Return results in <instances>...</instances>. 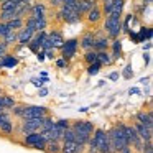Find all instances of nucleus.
I'll use <instances>...</instances> for the list:
<instances>
[{"instance_id": "1", "label": "nucleus", "mask_w": 153, "mask_h": 153, "mask_svg": "<svg viewBox=\"0 0 153 153\" xmlns=\"http://www.w3.org/2000/svg\"><path fill=\"white\" fill-rule=\"evenodd\" d=\"M71 128L74 130V135H76L74 137V142L86 145L87 140L92 137L94 130H96V125H94V122H89V120H77V122H74L71 125Z\"/></svg>"}, {"instance_id": "2", "label": "nucleus", "mask_w": 153, "mask_h": 153, "mask_svg": "<svg viewBox=\"0 0 153 153\" xmlns=\"http://www.w3.org/2000/svg\"><path fill=\"white\" fill-rule=\"evenodd\" d=\"M107 135H109V143H110V150L114 153H119L123 146L128 145L127 142L125 132H123V123H119V125H114L110 130H107Z\"/></svg>"}, {"instance_id": "3", "label": "nucleus", "mask_w": 153, "mask_h": 153, "mask_svg": "<svg viewBox=\"0 0 153 153\" xmlns=\"http://www.w3.org/2000/svg\"><path fill=\"white\" fill-rule=\"evenodd\" d=\"M104 30L107 31V36L109 38H119L120 31H122V15H107L105 23H104Z\"/></svg>"}, {"instance_id": "4", "label": "nucleus", "mask_w": 153, "mask_h": 153, "mask_svg": "<svg viewBox=\"0 0 153 153\" xmlns=\"http://www.w3.org/2000/svg\"><path fill=\"white\" fill-rule=\"evenodd\" d=\"M91 138L94 140V143H96V146H97V153H114L112 150H110L109 135H107L105 130H102V128H96Z\"/></svg>"}, {"instance_id": "5", "label": "nucleus", "mask_w": 153, "mask_h": 153, "mask_svg": "<svg viewBox=\"0 0 153 153\" xmlns=\"http://www.w3.org/2000/svg\"><path fill=\"white\" fill-rule=\"evenodd\" d=\"M58 17L63 18L69 25H74V23H79L81 22V13L77 12L76 7H64V5H61V10L58 13Z\"/></svg>"}, {"instance_id": "6", "label": "nucleus", "mask_w": 153, "mask_h": 153, "mask_svg": "<svg viewBox=\"0 0 153 153\" xmlns=\"http://www.w3.org/2000/svg\"><path fill=\"white\" fill-rule=\"evenodd\" d=\"M41 123H43V117H38V119H22V125H20L22 135H27V133H31V132H40Z\"/></svg>"}, {"instance_id": "7", "label": "nucleus", "mask_w": 153, "mask_h": 153, "mask_svg": "<svg viewBox=\"0 0 153 153\" xmlns=\"http://www.w3.org/2000/svg\"><path fill=\"white\" fill-rule=\"evenodd\" d=\"M77 45H79V40L77 38H71V40H66L63 45H61V56L63 59H71V58L76 56V50Z\"/></svg>"}, {"instance_id": "8", "label": "nucleus", "mask_w": 153, "mask_h": 153, "mask_svg": "<svg viewBox=\"0 0 153 153\" xmlns=\"http://www.w3.org/2000/svg\"><path fill=\"white\" fill-rule=\"evenodd\" d=\"M48 115V109L43 105H25L22 119H38V117Z\"/></svg>"}, {"instance_id": "9", "label": "nucleus", "mask_w": 153, "mask_h": 153, "mask_svg": "<svg viewBox=\"0 0 153 153\" xmlns=\"http://www.w3.org/2000/svg\"><path fill=\"white\" fill-rule=\"evenodd\" d=\"M33 35H35V31L31 30V28H28V27L23 25L20 30H17V43L20 45V46H27V45L31 41Z\"/></svg>"}, {"instance_id": "10", "label": "nucleus", "mask_w": 153, "mask_h": 153, "mask_svg": "<svg viewBox=\"0 0 153 153\" xmlns=\"http://www.w3.org/2000/svg\"><path fill=\"white\" fill-rule=\"evenodd\" d=\"M82 143H77L74 140H64L63 145H61V153H82L84 152Z\"/></svg>"}, {"instance_id": "11", "label": "nucleus", "mask_w": 153, "mask_h": 153, "mask_svg": "<svg viewBox=\"0 0 153 153\" xmlns=\"http://www.w3.org/2000/svg\"><path fill=\"white\" fill-rule=\"evenodd\" d=\"M133 127H135L137 133H138V137L142 138L143 143L152 142V138H153V130H152V127H146V125H143V123H138V122H137Z\"/></svg>"}, {"instance_id": "12", "label": "nucleus", "mask_w": 153, "mask_h": 153, "mask_svg": "<svg viewBox=\"0 0 153 153\" xmlns=\"http://www.w3.org/2000/svg\"><path fill=\"white\" fill-rule=\"evenodd\" d=\"M96 5H97V0H77L76 8H77V12H79L81 15H84V13H87L92 7H96Z\"/></svg>"}, {"instance_id": "13", "label": "nucleus", "mask_w": 153, "mask_h": 153, "mask_svg": "<svg viewBox=\"0 0 153 153\" xmlns=\"http://www.w3.org/2000/svg\"><path fill=\"white\" fill-rule=\"evenodd\" d=\"M94 41H96V36H94V33H92V31H87V33H84L82 38L79 40V45H81V48H84V50L87 51V50H92Z\"/></svg>"}, {"instance_id": "14", "label": "nucleus", "mask_w": 153, "mask_h": 153, "mask_svg": "<svg viewBox=\"0 0 153 153\" xmlns=\"http://www.w3.org/2000/svg\"><path fill=\"white\" fill-rule=\"evenodd\" d=\"M135 117H137V122L138 123H143V125L152 127L153 128V115H152V112H145V110H142V112H138Z\"/></svg>"}, {"instance_id": "15", "label": "nucleus", "mask_w": 153, "mask_h": 153, "mask_svg": "<svg viewBox=\"0 0 153 153\" xmlns=\"http://www.w3.org/2000/svg\"><path fill=\"white\" fill-rule=\"evenodd\" d=\"M48 36H50V40H51V46L53 48H61V45L64 43L63 33H61L59 30H53L51 33H48Z\"/></svg>"}, {"instance_id": "16", "label": "nucleus", "mask_w": 153, "mask_h": 153, "mask_svg": "<svg viewBox=\"0 0 153 153\" xmlns=\"http://www.w3.org/2000/svg\"><path fill=\"white\" fill-rule=\"evenodd\" d=\"M41 140H43V137H41V133H40V132H31V133H27V135H25V138H23V145H27V146H33L35 143L41 142Z\"/></svg>"}, {"instance_id": "17", "label": "nucleus", "mask_w": 153, "mask_h": 153, "mask_svg": "<svg viewBox=\"0 0 153 153\" xmlns=\"http://www.w3.org/2000/svg\"><path fill=\"white\" fill-rule=\"evenodd\" d=\"M100 18H102V10L97 5L87 12V22L89 23H97V22H100Z\"/></svg>"}, {"instance_id": "18", "label": "nucleus", "mask_w": 153, "mask_h": 153, "mask_svg": "<svg viewBox=\"0 0 153 153\" xmlns=\"http://www.w3.org/2000/svg\"><path fill=\"white\" fill-rule=\"evenodd\" d=\"M97 63H99L100 66H110V64L114 63V59H112V56L107 53V50H104V51H97Z\"/></svg>"}, {"instance_id": "19", "label": "nucleus", "mask_w": 153, "mask_h": 153, "mask_svg": "<svg viewBox=\"0 0 153 153\" xmlns=\"http://www.w3.org/2000/svg\"><path fill=\"white\" fill-rule=\"evenodd\" d=\"M45 13H46V7L43 4H35L30 7V17H33V18L45 17Z\"/></svg>"}, {"instance_id": "20", "label": "nucleus", "mask_w": 153, "mask_h": 153, "mask_svg": "<svg viewBox=\"0 0 153 153\" xmlns=\"http://www.w3.org/2000/svg\"><path fill=\"white\" fill-rule=\"evenodd\" d=\"M94 51H104L109 48V36H100V38H96L94 41Z\"/></svg>"}, {"instance_id": "21", "label": "nucleus", "mask_w": 153, "mask_h": 153, "mask_svg": "<svg viewBox=\"0 0 153 153\" xmlns=\"http://www.w3.org/2000/svg\"><path fill=\"white\" fill-rule=\"evenodd\" d=\"M45 152H46V153H61V143H59V140H51V142H46Z\"/></svg>"}, {"instance_id": "22", "label": "nucleus", "mask_w": 153, "mask_h": 153, "mask_svg": "<svg viewBox=\"0 0 153 153\" xmlns=\"http://www.w3.org/2000/svg\"><path fill=\"white\" fill-rule=\"evenodd\" d=\"M15 104H17V102H15L13 97H10V96H2V94H0V105L4 107V110L12 109Z\"/></svg>"}, {"instance_id": "23", "label": "nucleus", "mask_w": 153, "mask_h": 153, "mask_svg": "<svg viewBox=\"0 0 153 153\" xmlns=\"http://www.w3.org/2000/svg\"><path fill=\"white\" fill-rule=\"evenodd\" d=\"M7 23V27L10 28V30H20L22 27L25 25V20L23 18H18V17H15V18H12V20H8V22H5Z\"/></svg>"}, {"instance_id": "24", "label": "nucleus", "mask_w": 153, "mask_h": 153, "mask_svg": "<svg viewBox=\"0 0 153 153\" xmlns=\"http://www.w3.org/2000/svg\"><path fill=\"white\" fill-rule=\"evenodd\" d=\"M123 5H125V0H112V8H110V13L114 15H122ZM109 13V15H110Z\"/></svg>"}, {"instance_id": "25", "label": "nucleus", "mask_w": 153, "mask_h": 153, "mask_svg": "<svg viewBox=\"0 0 153 153\" xmlns=\"http://www.w3.org/2000/svg\"><path fill=\"white\" fill-rule=\"evenodd\" d=\"M112 50H114V54H112V59H119L120 54H122V41L119 40V38H115V40L112 41Z\"/></svg>"}, {"instance_id": "26", "label": "nucleus", "mask_w": 153, "mask_h": 153, "mask_svg": "<svg viewBox=\"0 0 153 153\" xmlns=\"http://www.w3.org/2000/svg\"><path fill=\"white\" fill-rule=\"evenodd\" d=\"M18 64V59L15 56H10V54H5L2 58V68H15Z\"/></svg>"}, {"instance_id": "27", "label": "nucleus", "mask_w": 153, "mask_h": 153, "mask_svg": "<svg viewBox=\"0 0 153 153\" xmlns=\"http://www.w3.org/2000/svg\"><path fill=\"white\" fill-rule=\"evenodd\" d=\"M4 43L7 46H12L13 43H17V31L15 30H8V33L4 36Z\"/></svg>"}, {"instance_id": "28", "label": "nucleus", "mask_w": 153, "mask_h": 153, "mask_svg": "<svg viewBox=\"0 0 153 153\" xmlns=\"http://www.w3.org/2000/svg\"><path fill=\"white\" fill-rule=\"evenodd\" d=\"M18 4L13 2V0H4L2 5H0V12H5V10H17Z\"/></svg>"}, {"instance_id": "29", "label": "nucleus", "mask_w": 153, "mask_h": 153, "mask_svg": "<svg viewBox=\"0 0 153 153\" xmlns=\"http://www.w3.org/2000/svg\"><path fill=\"white\" fill-rule=\"evenodd\" d=\"M137 35H138V43H142V41H145V40H152L153 31H152V28H142L140 33H137Z\"/></svg>"}, {"instance_id": "30", "label": "nucleus", "mask_w": 153, "mask_h": 153, "mask_svg": "<svg viewBox=\"0 0 153 153\" xmlns=\"http://www.w3.org/2000/svg\"><path fill=\"white\" fill-rule=\"evenodd\" d=\"M84 61L87 64H92V63H97V51L94 50H87L86 54H84Z\"/></svg>"}, {"instance_id": "31", "label": "nucleus", "mask_w": 153, "mask_h": 153, "mask_svg": "<svg viewBox=\"0 0 153 153\" xmlns=\"http://www.w3.org/2000/svg\"><path fill=\"white\" fill-rule=\"evenodd\" d=\"M17 17V10H5V12H0V22H8L12 18Z\"/></svg>"}, {"instance_id": "32", "label": "nucleus", "mask_w": 153, "mask_h": 153, "mask_svg": "<svg viewBox=\"0 0 153 153\" xmlns=\"http://www.w3.org/2000/svg\"><path fill=\"white\" fill-rule=\"evenodd\" d=\"M69 127V120H66V119H61V120H58L56 122V128H58V132H59V135L63 137V133H64V130Z\"/></svg>"}, {"instance_id": "33", "label": "nucleus", "mask_w": 153, "mask_h": 153, "mask_svg": "<svg viewBox=\"0 0 153 153\" xmlns=\"http://www.w3.org/2000/svg\"><path fill=\"white\" fill-rule=\"evenodd\" d=\"M23 110H25V105H23V104H15V105L12 107V112H13V115L18 117V119H22V115H23Z\"/></svg>"}, {"instance_id": "34", "label": "nucleus", "mask_w": 153, "mask_h": 153, "mask_svg": "<svg viewBox=\"0 0 153 153\" xmlns=\"http://www.w3.org/2000/svg\"><path fill=\"white\" fill-rule=\"evenodd\" d=\"M100 64L99 63H92V64H89V66H87V74H89V76H96L97 73H99L100 71Z\"/></svg>"}, {"instance_id": "35", "label": "nucleus", "mask_w": 153, "mask_h": 153, "mask_svg": "<svg viewBox=\"0 0 153 153\" xmlns=\"http://www.w3.org/2000/svg\"><path fill=\"white\" fill-rule=\"evenodd\" d=\"M8 30H10V28L7 27V23H5V22H0V38H4L5 35L8 33Z\"/></svg>"}, {"instance_id": "36", "label": "nucleus", "mask_w": 153, "mask_h": 153, "mask_svg": "<svg viewBox=\"0 0 153 153\" xmlns=\"http://www.w3.org/2000/svg\"><path fill=\"white\" fill-rule=\"evenodd\" d=\"M122 76L125 77V79H132V76H133V73H132V66H127L125 69H123V73H122Z\"/></svg>"}, {"instance_id": "37", "label": "nucleus", "mask_w": 153, "mask_h": 153, "mask_svg": "<svg viewBox=\"0 0 153 153\" xmlns=\"http://www.w3.org/2000/svg\"><path fill=\"white\" fill-rule=\"evenodd\" d=\"M142 153H153V146H152V142H146V143H143Z\"/></svg>"}, {"instance_id": "38", "label": "nucleus", "mask_w": 153, "mask_h": 153, "mask_svg": "<svg viewBox=\"0 0 153 153\" xmlns=\"http://www.w3.org/2000/svg\"><path fill=\"white\" fill-rule=\"evenodd\" d=\"M104 4V12H105V15H109L110 13V8H112V0H105V2H102Z\"/></svg>"}, {"instance_id": "39", "label": "nucleus", "mask_w": 153, "mask_h": 153, "mask_svg": "<svg viewBox=\"0 0 153 153\" xmlns=\"http://www.w3.org/2000/svg\"><path fill=\"white\" fill-rule=\"evenodd\" d=\"M45 146H46V142L45 140H41V142H38V143H35L31 148H35V150H41V152H45Z\"/></svg>"}, {"instance_id": "40", "label": "nucleus", "mask_w": 153, "mask_h": 153, "mask_svg": "<svg viewBox=\"0 0 153 153\" xmlns=\"http://www.w3.org/2000/svg\"><path fill=\"white\" fill-rule=\"evenodd\" d=\"M7 50H8V46L5 43H0V58H4L5 54H7Z\"/></svg>"}, {"instance_id": "41", "label": "nucleus", "mask_w": 153, "mask_h": 153, "mask_svg": "<svg viewBox=\"0 0 153 153\" xmlns=\"http://www.w3.org/2000/svg\"><path fill=\"white\" fill-rule=\"evenodd\" d=\"M77 0H63V5L64 7H76Z\"/></svg>"}, {"instance_id": "42", "label": "nucleus", "mask_w": 153, "mask_h": 153, "mask_svg": "<svg viewBox=\"0 0 153 153\" xmlns=\"http://www.w3.org/2000/svg\"><path fill=\"white\" fill-rule=\"evenodd\" d=\"M31 82H33V84H35V86H36V87H41V86H43L45 82H46V77H43V79H33V81H31Z\"/></svg>"}, {"instance_id": "43", "label": "nucleus", "mask_w": 153, "mask_h": 153, "mask_svg": "<svg viewBox=\"0 0 153 153\" xmlns=\"http://www.w3.org/2000/svg\"><path fill=\"white\" fill-rule=\"evenodd\" d=\"M56 66H58V68H66V66H68V61H66V59H58V61H56Z\"/></svg>"}, {"instance_id": "44", "label": "nucleus", "mask_w": 153, "mask_h": 153, "mask_svg": "<svg viewBox=\"0 0 153 153\" xmlns=\"http://www.w3.org/2000/svg\"><path fill=\"white\" fill-rule=\"evenodd\" d=\"M38 61H40V63H41V61H45V58H46V56H45V51H38Z\"/></svg>"}, {"instance_id": "45", "label": "nucleus", "mask_w": 153, "mask_h": 153, "mask_svg": "<svg viewBox=\"0 0 153 153\" xmlns=\"http://www.w3.org/2000/svg\"><path fill=\"white\" fill-rule=\"evenodd\" d=\"M109 79L110 81H117V79H119V73H110L109 74Z\"/></svg>"}, {"instance_id": "46", "label": "nucleus", "mask_w": 153, "mask_h": 153, "mask_svg": "<svg viewBox=\"0 0 153 153\" xmlns=\"http://www.w3.org/2000/svg\"><path fill=\"white\" fill-rule=\"evenodd\" d=\"M119 153H132V148H130V145H127V146H123Z\"/></svg>"}, {"instance_id": "47", "label": "nucleus", "mask_w": 153, "mask_h": 153, "mask_svg": "<svg viewBox=\"0 0 153 153\" xmlns=\"http://www.w3.org/2000/svg\"><path fill=\"white\" fill-rule=\"evenodd\" d=\"M40 96H41V97L48 96V89H45V87H41V89H40Z\"/></svg>"}, {"instance_id": "48", "label": "nucleus", "mask_w": 153, "mask_h": 153, "mask_svg": "<svg viewBox=\"0 0 153 153\" xmlns=\"http://www.w3.org/2000/svg\"><path fill=\"white\" fill-rule=\"evenodd\" d=\"M128 92H130V94H138V92H140V91H138V89H137V87H132V89H130V91H128Z\"/></svg>"}, {"instance_id": "49", "label": "nucleus", "mask_w": 153, "mask_h": 153, "mask_svg": "<svg viewBox=\"0 0 153 153\" xmlns=\"http://www.w3.org/2000/svg\"><path fill=\"white\" fill-rule=\"evenodd\" d=\"M152 4V0H143V5H150Z\"/></svg>"}, {"instance_id": "50", "label": "nucleus", "mask_w": 153, "mask_h": 153, "mask_svg": "<svg viewBox=\"0 0 153 153\" xmlns=\"http://www.w3.org/2000/svg\"><path fill=\"white\" fill-rule=\"evenodd\" d=\"M0 94H2V89H0Z\"/></svg>"}, {"instance_id": "51", "label": "nucleus", "mask_w": 153, "mask_h": 153, "mask_svg": "<svg viewBox=\"0 0 153 153\" xmlns=\"http://www.w3.org/2000/svg\"><path fill=\"white\" fill-rule=\"evenodd\" d=\"M0 2H4V0H0Z\"/></svg>"}, {"instance_id": "52", "label": "nucleus", "mask_w": 153, "mask_h": 153, "mask_svg": "<svg viewBox=\"0 0 153 153\" xmlns=\"http://www.w3.org/2000/svg\"><path fill=\"white\" fill-rule=\"evenodd\" d=\"M102 2H105V0H102Z\"/></svg>"}]
</instances>
